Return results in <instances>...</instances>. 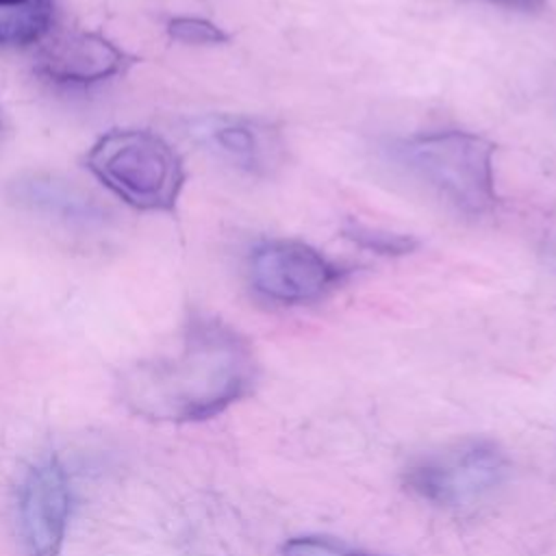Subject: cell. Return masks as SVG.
Returning <instances> with one entry per match:
<instances>
[{
    "mask_svg": "<svg viewBox=\"0 0 556 556\" xmlns=\"http://www.w3.org/2000/svg\"><path fill=\"white\" fill-rule=\"evenodd\" d=\"M256 356L248 339L222 319L193 315L180 348L122 376V402L156 421H202L252 393Z\"/></svg>",
    "mask_w": 556,
    "mask_h": 556,
    "instance_id": "cell-1",
    "label": "cell"
},
{
    "mask_svg": "<svg viewBox=\"0 0 556 556\" xmlns=\"http://www.w3.org/2000/svg\"><path fill=\"white\" fill-rule=\"evenodd\" d=\"M391 154L408 174L467 215H484L500 202L495 146L478 132H419L393 143Z\"/></svg>",
    "mask_w": 556,
    "mask_h": 556,
    "instance_id": "cell-2",
    "label": "cell"
},
{
    "mask_svg": "<svg viewBox=\"0 0 556 556\" xmlns=\"http://www.w3.org/2000/svg\"><path fill=\"white\" fill-rule=\"evenodd\" d=\"M89 172L139 211L169 213L185 185L180 154L152 130H111L87 152Z\"/></svg>",
    "mask_w": 556,
    "mask_h": 556,
    "instance_id": "cell-3",
    "label": "cell"
},
{
    "mask_svg": "<svg viewBox=\"0 0 556 556\" xmlns=\"http://www.w3.org/2000/svg\"><path fill=\"white\" fill-rule=\"evenodd\" d=\"M506 476L508 458L493 441L465 439L410 463L404 486L432 506L465 510L486 502Z\"/></svg>",
    "mask_w": 556,
    "mask_h": 556,
    "instance_id": "cell-4",
    "label": "cell"
},
{
    "mask_svg": "<svg viewBox=\"0 0 556 556\" xmlns=\"http://www.w3.org/2000/svg\"><path fill=\"white\" fill-rule=\"evenodd\" d=\"M252 289L276 304H308L334 289L345 267L298 239L265 241L250 256Z\"/></svg>",
    "mask_w": 556,
    "mask_h": 556,
    "instance_id": "cell-5",
    "label": "cell"
},
{
    "mask_svg": "<svg viewBox=\"0 0 556 556\" xmlns=\"http://www.w3.org/2000/svg\"><path fill=\"white\" fill-rule=\"evenodd\" d=\"M70 478L54 458L33 463L17 489V532L26 556H59L70 521Z\"/></svg>",
    "mask_w": 556,
    "mask_h": 556,
    "instance_id": "cell-6",
    "label": "cell"
},
{
    "mask_svg": "<svg viewBox=\"0 0 556 556\" xmlns=\"http://www.w3.org/2000/svg\"><path fill=\"white\" fill-rule=\"evenodd\" d=\"M191 132L206 150L241 172L269 176L282 163L285 141L267 122L241 115H208L198 119Z\"/></svg>",
    "mask_w": 556,
    "mask_h": 556,
    "instance_id": "cell-7",
    "label": "cell"
},
{
    "mask_svg": "<svg viewBox=\"0 0 556 556\" xmlns=\"http://www.w3.org/2000/svg\"><path fill=\"white\" fill-rule=\"evenodd\" d=\"M128 65V56L96 33L61 35L39 54V72L54 83L91 85L111 78Z\"/></svg>",
    "mask_w": 556,
    "mask_h": 556,
    "instance_id": "cell-8",
    "label": "cell"
},
{
    "mask_svg": "<svg viewBox=\"0 0 556 556\" xmlns=\"http://www.w3.org/2000/svg\"><path fill=\"white\" fill-rule=\"evenodd\" d=\"M17 202L43 211L52 217L61 219H80L89 222L91 217H98L93 204L89 198L78 193L74 187L56 182L52 178L33 176L28 180H20L13 185Z\"/></svg>",
    "mask_w": 556,
    "mask_h": 556,
    "instance_id": "cell-9",
    "label": "cell"
},
{
    "mask_svg": "<svg viewBox=\"0 0 556 556\" xmlns=\"http://www.w3.org/2000/svg\"><path fill=\"white\" fill-rule=\"evenodd\" d=\"M54 17V0H0V43L39 41Z\"/></svg>",
    "mask_w": 556,
    "mask_h": 556,
    "instance_id": "cell-10",
    "label": "cell"
},
{
    "mask_svg": "<svg viewBox=\"0 0 556 556\" xmlns=\"http://www.w3.org/2000/svg\"><path fill=\"white\" fill-rule=\"evenodd\" d=\"M343 237L356 248L380 256H406L419 248V241L406 232H393L384 228H371L363 224H350L343 228Z\"/></svg>",
    "mask_w": 556,
    "mask_h": 556,
    "instance_id": "cell-11",
    "label": "cell"
},
{
    "mask_svg": "<svg viewBox=\"0 0 556 556\" xmlns=\"http://www.w3.org/2000/svg\"><path fill=\"white\" fill-rule=\"evenodd\" d=\"M167 33L172 39L180 43H191V46H217L228 41V33L222 30L217 24L204 17H189V15L169 20Z\"/></svg>",
    "mask_w": 556,
    "mask_h": 556,
    "instance_id": "cell-12",
    "label": "cell"
},
{
    "mask_svg": "<svg viewBox=\"0 0 556 556\" xmlns=\"http://www.w3.org/2000/svg\"><path fill=\"white\" fill-rule=\"evenodd\" d=\"M282 556H376L328 536H293L282 545Z\"/></svg>",
    "mask_w": 556,
    "mask_h": 556,
    "instance_id": "cell-13",
    "label": "cell"
},
{
    "mask_svg": "<svg viewBox=\"0 0 556 556\" xmlns=\"http://www.w3.org/2000/svg\"><path fill=\"white\" fill-rule=\"evenodd\" d=\"M482 2L510 9V11H539L545 4V0H482Z\"/></svg>",
    "mask_w": 556,
    "mask_h": 556,
    "instance_id": "cell-14",
    "label": "cell"
}]
</instances>
